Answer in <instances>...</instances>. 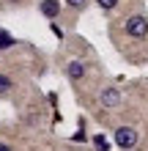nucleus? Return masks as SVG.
Segmentation results:
<instances>
[{
    "mask_svg": "<svg viewBox=\"0 0 148 151\" xmlns=\"http://www.w3.org/2000/svg\"><path fill=\"white\" fill-rule=\"evenodd\" d=\"M124 30H126V36H132V39H145V36H148V17L132 14V17L124 22Z\"/></svg>",
    "mask_w": 148,
    "mask_h": 151,
    "instance_id": "nucleus-1",
    "label": "nucleus"
},
{
    "mask_svg": "<svg viewBox=\"0 0 148 151\" xmlns=\"http://www.w3.org/2000/svg\"><path fill=\"white\" fill-rule=\"evenodd\" d=\"M93 143H96V148H99V151H107V140H104L102 135H96V137H93Z\"/></svg>",
    "mask_w": 148,
    "mask_h": 151,
    "instance_id": "nucleus-10",
    "label": "nucleus"
},
{
    "mask_svg": "<svg viewBox=\"0 0 148 151\" xmlns=\"http://www.w3.org/2000/svg\"><path fill=\"white\" fill-rule=\"evenodd\" d=\"M99 104H102V107H107V110H112V107H118V104H121V91H118V88H104V91L99 93Z\"/></svg>",
    "mask_w": 148,
    "mask_h": 151,
    "instance_id": "nucleus-3",
    "label": "nucleus"
},
{
    "mask_svg": "<svg viewBox=\"0 0 148 151\" xmlns=\"http://www.w3.org/2000/svg\"><path fill=\"white\" fill-rule=\"evenodd\" d=\"M14 36H11V33H8V30H3V28H0V52H6V50H11L14 47Z\"/></svg>",
    "mask_w": 148,
    "mask_h": 151,
    "instance_id": "nucleus-6",
    "label": "nucleus"
},
{
    "mask_svg": "<svg viewBox=\"0 0 148 151\" xmlns=\"http://www.w3.org/2000/svg\"><path fill=\"white\" fill-rule=\"evenodd\" d=\"M88 3H91V0H66V6H69V8H74V11H82Z\"/></svg>",
    "mask_w": 148,
    "mask_h": 151,
    "instance_id": "nucleus-9",
    "label": "nucleus"
},
{
    "mask_svg": "<svg viewBox=\"0 0 148 151\" xmlns=\"http://www.w3.org/2000/svg\"><path fill=\"white\" fill-rule=\"evenodd\" d=\"M39 11L47 17V19H55L60 14V0H41L39 3Z\"/></svg>",
    "mask_w": 148,
    "mask_h": 151,
    "instance_id": "nucleus-4",
    "label": "nucleus"
},
{
    "mask_svg": "<svg viewBox=\"0 0 148 151\" xmlns=\"http://www.w3.org/2000/svg\"><path fill=\"white\" fill-rule=\"evenodd\" d=\"M66 77L74 80V83L82 80L85 77V63H82V60H69V63H66Z\"/></svg>",
    "mask_w": 148,
    "mask_h": 151,
    "instance_id": "nucleus-5",
    "label": "nucleus"
},
{
    "mask_svg": "<svg viewBox=\"0 0 148 151\" xmlns=\"http://www.w3.org/2000/svg\"><path fill=\"white\" fill-rule=\"evenodd\" d=\"M11 88H14V80L8 77V74H0V96H6Z\"/></svg>",
    "mask_w": 148,
    "mask_h": 151,
    "instance_id": "nucleus-7",
    "label": "nucleus"
},
{
    "mask_svg": "<svg viewBox=\"0 0 148 151\" xmlns=\"http://www.w3.org/2000/svg\"><path fill=\"white\" fill-rule=\"evenodd\" d=\"M11 3H19V0H11Z\"/></svg>",
    "mask_w": 148,
    "mask_h": 151,
    "instance_id": "nucleus-12",
    "label": "nucleus"
},
{
    "mask_svg": "<svg viewBox=\"0 0 148 151\" xmlns=\"http://www.w3.org/2000/svg\"><path fill=\"white\" fill-rule=\"evenodd\" d=\"M132 151H134V148H132Z\"/></svg>",
    "mask_w": 148,
    "mask_h": 151,
    "instance_id": "nucleus-13",
    "label": "nucleus"
},
{
    "mask_svg": "<svg viewBox=\"0 0 148 151\" xmlns=\"http://www.w3.org/2000/svg\"><path fill=\"white\" fill-rule=\"evenodd\" d=\"M0 151H11V148H8V146H6V143H0Z\"/></svg>",
    "mask_w": 148,
    "mask_h": 151,
    "instance_id": "nucleus-11",
    "label": "nucleus"
},
{
    "mask_svg": "<svg viewBox=\"0 0 148 151\" xmlns=\"http://www.w3.org/2000/svg\"><path fill=\"white\" fill-rule=\"evenodd\" d=\"M96 6L102 11H112V8H118V0H96Z\"/></svg>",
    "mask_w": 148,
    "mask_h": 151,
    "instance_id": "nucleus-8",
    "label": "nucleus"
},
{
    "mask_svg": "<svg viewBox=\"0 0 148 151\" xmlns=\"http://www.w3.org/2000/svg\"><path fill=\"white\" fill-rule=\"evenodd\" d=\"M137 129L134 127H118L115 129V135H112V140H115V146L118 148H126V151H132L137 146Z\"/></svg>",
    "mask_w": 148,
    "mask_h": 151,
    "instance_id": "nucleus-2",
    "label": "nucleus"
}]
</instances>
